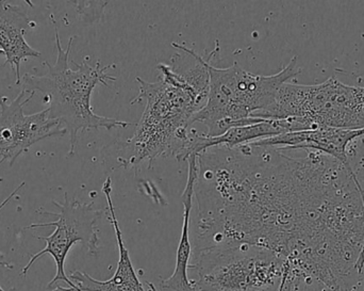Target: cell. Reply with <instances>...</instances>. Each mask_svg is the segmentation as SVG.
Segmentation results:
<instances>
[{"instance_id": "cell-9", "label": "cell", "mask_w": 364, "mask_h": 291, "mask_svg": "<svg viewBox=\"0 0 364 291\" xmlns=\"http://www.w3.org/2000/svg\"><path fill=\"white\" fill-rule=\"evenodd\" d=\"M364 138V129L318 127L303 132H287L273 138L255 141V147H279L284 149H310L335 158L344 166H350L348 151L353 143Z\"/></svg>"}, {"instance_id": "cell-16", "label": "cell", "mask_w": 364, "mask_h": 291, "mask_svg": "<svg viewBox=\"0 0 364 291\" xmlns=\"http://www.w3.org/2000/svg\"><path fill=\"white\" fill-rule=\"evenodd\" d=\"M0 55H4V53H2L1 51H0Z\"/></svg>"}, {"instance_id": "cell-14", "label": "cell", "mask_w": 364, "mask_h": 291, "mask_svg": "<svg viewBox=\"0 0 364 291\" xmlns=\"http://www.w3.org/2000/svg\"><path fill=\"white\" fill-rule=\"evenodd\" d=\"M149 290H151V291H158L157 288H156V286L154 285L153 283H149Z\"/></svg>"}, {"instance_id": "cell-4", "label": "cell", "mask_w": 364, "mask_h": 291, "mask_svg": "<svg viewBox=\"0 0 364 291\" xmlns=\"http://www.w3.org/2000/svg\"><path fill=\"white\" fill-rule=\"evenodd\" d=\"M257 119H299L318 127L364 129V87H353L331 77L318 85H282L275 102Z\"/></svg>"}, {"instance_id": "cell-7", "label": "cell", "mask_w": 364, "mask_h": 291, "mask_svg": "<svg viewBox=\"0 0 364 291\" xmlns=\"http://www.w3.org/2000/svg\"><path fill=\"white\" fill-rule=\"evenodd\" d=\"M33 95L23 89L11 102L6 96H0V166L4 162L13 166L21 154L38 141L68 134L59 122L50 117L48 108L34 115L23 113Z\"/></svg>"}, {"instance_id": "cell-8", "label": "cell", "mask_w": 364, "mask_h": 291, "mask_svg": "<svg viewBox=\"0 0 364 291\" xmlns=\"http://www.w3.org/2000/svg\"><path fill=\"white\" fill-rule=\"evenodd\" d=\"M303 130H310L309 126L299 119L263 120L260 123L230 128L218 137H207L205 134H198L195 130H192L188 132L186 142L176 159L179 162H188L190 156H198L205 149L212 147H226L233 149L240 145L273 138L287 132Z\"/></svg>"}, {"instance_id": "cell-11", "label": "cell", "mask_w": 364, "mask_h": 291, "mask_svg": "<svg viewBox=\"0 0 364 291\" xmlns=\"http://www.w3.org/2000/svg\"><path fill=\"white\" fill-rule=\"evenodd\" d=\"M34 27L36 23L25 11L9 2L0 1V51L16 74V85L21 81V62L27 58L41 57L40 51L32 48L25 38L27 30Z\"/></svg>"}, {"instance_id": "cell-13", "label": "cell", "mask_w": 364, "mask_h": 291, "mask_svg": "<svg viewBox=\"0 0 364 291\" xmlns=\"http://www.w3.org/2000/svg\"><path fill=\"white\" fill-rule=\"evenodd\" d=\"M25 185V181H23L21 185L17 186L16 189H15L14 191H13L12 194H11L10 196H9L8 198H6V200H4V202L0 204V211H2V208H4V207L6 206V205L8 204V203L10 202V201L12 200V199L14 198V196H16L19 191H21V188H23Z\"/></svg>"}, {"instance_id": "cell-2", "label": "cell", "mask_w": 364, "mask_h": 291, "mask_svg": "<svg viewBox=\"0 0 364 291\" xmlns=\"http://www.w3.org/2000/svg\"><path fill=\"white\" fill-rule=\"evenodd\" d=\"M50 17L55 26L57 60L53 65L45 62L48 70L42 76L26 74L23 76V89L29 93L38 91L44 94L45 100L49 105L50 117L57 120L61 127L70 134V147L68 155L70 157L76 149L79 132L98 128H106L107 130L115 127L125 128L132 125V123L100 117L94 112L91 105L94 89L100 83L110 88L108 81L117 78L109 75L108 70L115 68V64L100 68V62L92 66L87 60H83L81 64L74 62L76 70L70 68V51L75 36H70L68 47L63 48L57 23L53 15Z\"/></svg>"}, {"instance_id": "cell-10", "label": "cell", "mask_w": 364, "mask_h": 291, "mask_svg": "<svg viewBox=\"0 0 364 291\" xmlns=\"http://www.w3.org/2000/svg\"><path fill=\"white\" fill-rule=\"evenodd\" d=\"M102 194L108 202L109 219L112 224L119 245V262L114 275L108 281H98L83 271H73L70 279L81 291H146L134 270L129 251L124 243L123 233L119 228L115 213L114 204L111 198L112 179L108 177L102 185Z\"/></svg>"}, {"instance_id": "cell-5", "label": "cell", "mask_w": 364, "mask_h": 291, "mask_svg": "<svg viewBox=\"0 0 364 291\" xmlns=\"http://www.w3.org/2000/svg\"><path fill=\"white\" fill-rule=\"evenodd\" d=\"M197 291H277L284 260L248 245L215 248L193 254Z\"/></svg>"}, {"instance_id": "cell-1", "label": "cell", "mask_w": 364, "mask_h": 291, "mask_svg": "<svg viewBox=\"0 0 364 291\" xmlns=\"http://www.w3.org/2000/svg\"><path fill=\"white\" fill-rule=\"evenodd\" d=\"M158 70L161 75L155 83L136 77L140 92L132 105L143 100H146V105L136 132L117 157L124 168L138 170L143 162H149L151 169L158 158H176L193 117L207 102L208 92L198 89L170 64L160 63Z\"/></svg>"}, {"instance_id": "cell-12", "label": "cell", "mask_w": 364, "mask_h": 291, "mask_svg": "<svg viewBox=\"0 0 364 291\" xmlns=\"http://www.w3.org/2000/svg\"><path fill=\"white\" fill-rule=\"evenodd\" d=\"M188 164V179L181 196L182 205H183V223H182L181 241L176 252V267H175L174 273L168 279L162 280L160 282V287L162 290L197 291L194 281H191L188 275L190 258L193 254V248L190 241V223L191 211H192L193 201H194L193 198H194L195 184H196L197 172H198L197 156H190Z\"/></svg>"}, {"instance_id": "cell-3", "label": "cell", "mask_w": 364, "mask_h": 291, "mask_svg": "<svg viewBox=\"0 0 364 291\" xmlns=\"http://www.w3.org/2000/svg\"><path fill=\"white\" fill-rule=\"evenodd\" d=\"M218 49L216 41L215 49L207 59L210 77L207 102L192 121V124L205 125L207 137L220 136L232 127L260 123L263 120L256 119V115L274 104L282 85L301 74L297 55L279 72L269 76L252 74L237 62L227 68H215L211 59Z\"/></svg>"}, {"instance_id": "cell-15", "label": "cell", "mask_w": 364, "mask_h": 291, "mask_svg": "<svg viewBox=\"0 0 364 291\" xmlns=\"http://www.w3.org/2000/svg\"><path fill=\"white\" fill-rule=\"evenodd\" d=\"M0 291H6L4 290V288L1 287V286H0Z\"/></svg>"}, {"instance_id": "cell-6", "label": "cell", "mask_w": 364, "mask_h": 291, "mask_svg": "<svg viewBox=\"0 0 364 291\" xmlns=\"http://www.w3.org/2000/svg\"><path fill=\"white\" fill-rule=\"evenodd\" d=\"M60 209V213L42 211L43 215L53 216L57 220L48 223L31 224L25 230L53 226L55 231L49 236L38 237L46 243L44 249L32 255L31 260L21 270V275H27L32 265L42 256L49 254L55 260L57 270L53 281L47 286L49 291L59 290L60 281L65 282L68 287L74 291H81L70 281L65 273V260L73 245L80 243L91 256H97L100 252V236H98V222L106 211L96 208L93 202L81 203L76 199L68 198V192H64V202L53 201Z\"/></svg>"}]
</instances>
